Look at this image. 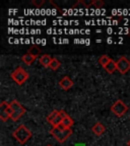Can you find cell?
<instances>
[{
    "instance_id": "obj_1",
    "label": "cell",
    "mask_w": 130,
    "mask_h": 146,
    "mask_svg": "<svg viewBox=\"0 0 130 146\" xmlns=\"http://www.w3.org/2000/svg\"><path fill=\"white\" fill-rule=\"evenodd\" d=\"M12 136L19 144H25L31 139L32 132L25 125H21L13 131Z\"/></svg>"
},
{
    "instance_id": "obj_2",
    "label": "cell",
    "mask_w": 130,
    "mask_h": 146,
    "mask_svg": "<svg viewBox=\"0 0 130 146\" xmlns=\"http://www.w3.org/2000/svg\"><path fill=\"white\" fill-rule=\"evenodd\" d=\"M10 109H11V118L10 119L14 122L19 120L25 114V112H27V110L25 109V107L16 100H13L10 103Z\"/></svg>"
},
{
    "instance_id": "obj_3",
    "label": "cell",
    "mask_w": 130,
    "mask_h": 146,
    "mask_svg": "<svg viewBox=\"0 0 130 146\" xmlns=\"http://www.w3.org/2000/svg\"><path fill=\"white\" fill-rule=\"evenodd\" d=\"M50 134L56 139V141H58L59 143H63V142H65V140H67L71 136L72 130L71 129L60 130L58 127H55L50 130Z\"/></svg>"
},
{
    "instance_id": "obj_4",
    "label": "cell",
    "mask_w": 130,
    "mask_h": 146,
    "mask_svg": "<svg viewBox=\"0 0 130 146\" xmlns=\"http://www.w3.org/2000/svg\"><path fill=\"white\" fill-rule=\"evenodd\" d=\"M30 75L27 71H25L21 67H17L13 72L11 73V79L15 82L17 85H23L27 79H29Z\"/></svg>"
},
{
    "instance_id": "obj_5",
    "label": "cell",
    "mask_w": 130,
    "mask_h": 146,
    "mask_svg": "<svg viewBox=\"0 0 130 146\" xmlns=\"http://www.w3.org/2000/svg\"><path fill=\"white\" fill-rule=\"evenodd\" d=\"M127 111H128V107L126 106V104L124 103L123 100H116L113 104L112 107H111V112L117 117H122Z\"/></svg>"
},
{
    "instance_id": "obj_6",
    "label": "cell",
    "mask_w": 130,
    "mask_h": 146,
    "mask_svg": "<svg viewBox=\"0 0 130 146\" xmlns=\"http://www.w3.org/2000/svg\"><path fill=\"white\" fill-rule=\"evenodd\" d=\"M11 118V109H10V104L3 100L0 104V119L3 122L7 121L8 119Z\"/></svg>"
},
{
    "instance_id": "obj_7",
    "label": "cell",
    "mask_w": 130,
    "mask_h": 146,
    "mask_svg": "<svg viewBox=\"0 0 130 146\" xmlns=\"http://www.w3.org/2000/svg\"><path fill=\"white\" fill-rule=\"evenodd\" d=\"M117 70L121 74H125L130 70V61L126 57H120L116 61Z\"/></svg>"
},
{
    "instance_id": "obj_8",
    "label": "cell",
    "mask_w": 130,
    "mask_h": 146,
    "mask_svg": "<svg viewBox=\"0 0 130 146\" xmlns=\"http://www.w3.org/2000/svg\"><path fill=\"white\" fill-rule=\"evenodd\" d=\"M59 86L64 90H68L73 86V81L70 79L69 76H64L61 80L59 81Z\"/></svg>"
},
{
    "instance_id": "obj_9",
    "label": "cell",
    "mask_w": 130,
    "mask_h": 146,
    "mask_svg": "<svg viewBox=\"0 0 130 146\" xmlns=\"http://www.w3.org/2000/svg\"><path fill=\"white\" fill-rule=\"evenodd\" d=\"M52 59L53 58L51 57L50 55L44 54L39 58V62L42 66L45 67V68H50V64H51V62H52Z\"/></svg>"
},
{
    "instance_id": "obj_10",
    "label": "cell",
    "mask_w": 130,
    "mask_h": 146,
    "mask_svg": "<svg viewBox=\"0 0 130 146\" xmlns=\"http://www.w3.org/2000/svg\"><path fill=\"white\" fill-rule=\"evenodd\" d=\"M91 131H93V133H94L95 135H97V136H101V135H103L104 132L106 131V128L103 124L98 122V123H96L91 127Z\"/></svg>"
},
{
    "instance_id": "obj_11",
    "label": "cell",
    "mask_w": 130,
    "mask_h": 146,
    "mask_svg": "<svg viewBox=\"0 0 130 146\" xmlns=\"http://www.w3.org/2000/svg\"><path fill=\"white\" fill-rule=\"evenodd\" d=\"M104 69H105V70L107 71L109 74H113V73H114L115 71L117 70L116 61H114V60H111V61L109 62V64H108V65H106V66L104 67Z\"/></svg>"
},
{
    "instance_id": "obj_12",
    "label": "cell",
    "mask_w": 130,
    "mask_h": 146,
    "mask_svg": "<svg viewBox=\"0 0 130 146\" xmlns=\"http://www.w3.org/2000/svg\"><path fill=\"white\" fill-rule=\"evenodd\" d=\"M27 54H30L31 56H33V57H36L38 58L40 56V54H41V49H39V47L38 46H32L29 50H27Z\"/></svg>"
},
{
    "instance_id": "obj_13",
    "label": "cell",
    "mask_w": 130,
    "mask_h": 146,
    "mask_svg": "<svg viewBox=\"0 0 130 146\" xmlns=\"http://www.w3.org/2000/svg\"><path fill=\"white\" fill-rule=\"evenodd\" d=\"M37 58L36 57H33V56H31L30 54H25L21 57V60H23V62H25V64H27V65H32L33 63H34L35 61H36Z\"/></svg>"
},
{
    "instance_id": "obj_14",
    "label": "cell",
    "mask_w": 130,
    "mask_h": 146,
    "mask_svg": "<svg viewBox=\"0 0 130 146\" xmlns=\"http://www.w3.org/2000/svg\"><path fill=\"white\" fill-rule=\"evenodd\" d=\"M59 115H60V111H58V110H54V111H52V112L49 114V116L47 117V119H46V120H47V122H48V123L51 124L53 121H54L55 119L59 116Z\"/></svg>"
},
{
    "instance_id": "obj_15",
    "label": "cell",
    "mask_w": 130,
    "mask_h": 146,
    "mask_svg": "<svg viewBox=\"0 0 130 146\" xmlns=\"http://www.w3.org/2000/svg\"><path fill=\"white\" fill-rule=\"evenodd\" d=\"M111 60H112V59H111L108 55H102V56L100 57V59H99V63H100L101 65H102V67L104 68L106 65H108V64H109V62L111 61Z\"/></svg>"
},
{
    "instance_id": "obj_16",
    "label": "cell",
    "mask_w": 130,
    "mask_h": 146,
    "mask_svg": "<svg viewBox=\"0 0 130 146\" xmlns=\"http://www.w3.org/2000/svg\"><path fill=\"white\" fill-rule=\"evenodd\" d=\"M73 123H74V122H73V120L69 116L62 120V124H63V125L65 126V128H67V129H71V127L73 126Z\"/></svg>"
},
{
    "instance_id": "obj_17",
    "label": "cell",
    "mask_w": 130,
    "mask_h": 146,
    "mask_svg": "<svg viewBox=\"0 0 130 146\" xmlns=\"http://www.w3.org/2000/svg\"><path fill=\"white\" fill-rule=\"evenodd\" d=\"M60 66H61V62L56 59V58H53L52 62H51V64H50V68L55 71V70H57V69H59Z\"/></svg>"
},
{
    "instance_id": "obj_18",
    "label": "cell",
    "mask_w": 130,
    "mask_h": 146,
    "mask_svg": "<svg viewBox=\"0 0 130 146\" xmlns=\"http://www.w3.org/2000/svg\"><path fill=\"white\" fill-rule=\"evenodd\" d=\"M73 9H77V8H81V9H85L87 8V6L85 5V1H81V0H78L77 2L72 6Z\"/></svg>"
},
{
    "instance_id": "obj_19",
    "label": "cell",
    "mask_w": 130,
    "mask_h": 146,
    "mask_svg": "<svg viewBox=\"0 0 130 146\" xmlns=\"http://www.w3.org/2000/svg\"><path fill=\"white\" fill-rule=\"evenodd\" d=\"M62 120H63V119H62V117L59 115V116H58L57 118L55 119L54 121H53L52 123H51V125L53 126V128H55V127H58V126H59L60 124L62 123Z\"/></svg>"
},
{
    "instance_id": "obj_20",
    "label": "cell",
    "mask_w": 130,
    "mask_h": 146,
    "mask_svg": "<svg viewBox=\"0 0 130 146\" xmlns=\"http://www.w3.org/2000/svg\"><path fill=\"white\" fill-rule=\"evenodd\" d=\"M105 2H104L103 0H94L93 1V5H94L96 8H102L104 6Z\"/></svg>"
},
{
    "instance_id": "obj_21",
    "label": "cell",
    "mask_w": 130,
    "mask_h": 146,
    "mask_svg": "<svg viewBox=\"0 0 130 146\" xmlns=\"http://www.w3.org/2000/svg\"><path fill=\"white\" fill-rule=\"evenodd\" d=\"M44 3H45V0H33L32 1V4L35 5L36 7H38V8L41 7Z\"/></svg>"
},
{
    "instance_id": "obj_22",
    "label": "cell",
    "mask_w": 130,
    "mask_h": 146,
    "mask_svg": "<svg viewBox=\"0 0 130 146\" xmlns=\"http://www.w3.org/2000/svg\"><path fill=\"white\" fill-rule=\"evenodd\" d=\"M60 116L62 117V119H64V118H66V117H68V115L66 114L65 111H60Z\"/></svg>"
},
{
    "instance_id": "obj_23",
    "label": "cell",
    "mask_w": 130,
    "mask_h": 146,
    "mask_svg": "<svg viewBox=\"0 0 130 146\" xmlns=\"http://www.w3.org/2000/svg\"><path fill=\"white\" fill-rule=\"evenodd\" d=\"M127 145H128V146H130V140H129V141L127 142Z\"/></svg>"
},
{
    "instance_id": "obj_24",
    "label": "cell",
    "mask_w": 130,
    "mask_h": 146,
    "mask_svg": "<svg viewBox=\"0 0 130 146\" xmlns=\"http://www.w3.org/2000/svg\"><path fill=\"white\" fill-rule=\"evenodd\" d=\"M128 36H130V30H129V34H128Z\"/></svg>"
},
{
    "instance_id": "obj_25",
    "label": "cell",
    "mask_w": 130,
    "mask_h": 146,
    "mask_svg": "<svg viewBox=\"0 0 130 146\" xmlns=\"http://www.w3.org/2000/svg\"><path fill=\"white\" fill-rule=\"evenodd\" d=\"M47 146H52V145H47Z\"/></svg>"
},
{
    "instance_id": "obj_26",
    "label": "cell",
    "mask_w": 130,
    "mask_h": 146,
    "mask_svg": "<svg viewBox=\"0 0 130 146\" xmlns=\"http://www.w3.org/2000/svg\"><path fill=\"white\" fill-rule=\"evenodd\" d=\"M129 118H130V117H129Z\"/></svg>"
}]
</instances>
